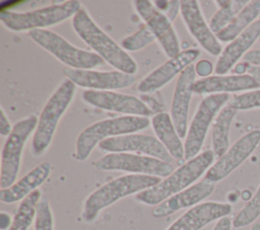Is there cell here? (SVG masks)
<instances>
[{"instance_id":"obj_24","label":"cell","mask_w":260,"mask_h":230,"mask_svg":"<svg viewBox=\"0 0 260 230\" xmlns=\"http://www.w3.org/2000/svg\"><path fill=\"white\" fill-rule=\"evenodd\" d=\"M151 126L158 141L165 146L173 159L178 162L185 160L184 144L173 124L171 114L165 111L155 113L151 119Z\"/></svg>"},{"instance_id":"obj_38","label":"cell","mask_w":260,"mask_h":230,"mask_svg":"<svg viewBox=\"0 0 260 230\" xmlns=\"http://www.w3.org/2000/svg\"><path fill=\"white\" fill-rule=\"evenodd\" d=\"M12 223V219L10 218L9 214L2 212L0 215V228L1 230H6L7 228L9 229L10 225Z\"/></svg>"},{"instance_id":"obj_36","label":"cell","mask_w":260,"mask_h":230,"mask_svg":"<svg viewBox=\"0 0 260 230\" xmlns=\"http://www.w3.org/2000/svg\"><path fill=\"white\" fill-rule=\"evenodd\" d=\"M179 10H181V1H169V6H168L165 14L172 22L178 15Z\"/></svg>"},{"instance_id":"obj_19","label":"cell","mask_w":260,"mask_h":230,"mask_svg":"<svg viewBox=\"0 0 260 230\" xmlns=\"http://www.w3.org/2000/svg\"><path fill=\"white\" fill-rule=\"evenodd\" d=\"M232 211V205L229 203H200L186 211L166 230H201L209 223L229 216Z\"/></svg>"},{"instance_id":"obj_30","label":"cell","mask_w":260,"mask_h":230,"mask_svg":"<svg viewBox=\"0 0 260 230\" xmlns=\"http://www.w3.org/2000/svg\"><path fill=\"white\" fill-rule=\"evenodd\" d=\"M155 39L153 33L150 31V29L147 26H141L140 29H138L133 34L126 36L121 42V47L125 51L135 52L139 51L149 44H151Z\"/></svg>"},{"instance_id":"obj_32","label":"cell","mask_w":260,"mask_h":230,"mask_svg":"<svg viewBox=\"0 0 260 230\" xmlns=\"http://www.w3.org/2000/svg\"><path fill=\"white\" fill-rule=\"evenodd\" d=\"M35 230H54V218L50 203L46 197H42L37 206Z\"/></svg>"},{"instance_id":"obj_28","label":"cell","mask_w":260,"mask_h":230,"mask_svg":"<svg viewBox=\"0 0 260 230\" xmlns=\"http://www.w3.org/2000/svg\"><path fill=\"white\" fill-rule=\"evenodd\" d=\"M249 3L246 0L237 1H216L218 10L213 14L209 21V27L215 34L223 29L234 17Z\"/></svg>"},{"instance_id":"obj_22","label":"cell","mask_w":260,"mask_h":230,"mask_svg":"<svg viewBox=\"0 0 260 230\" xmlns=\"http://www.w3.org/2000/svg\"><path fill=\"white\" fill-rule=\"evenodd\" d=\"M260 39V19L256 20L240 35L228 44L215 64V74L225 75L249 52L250 48Z\"/></svg>"},{"instance_id":"obj_31","label":"cell","mask_w":260,"mask_h":230,"mask_svg":"<svg viewBox=\"0 0 260 230\" xmlns=\"http://www.w3.org/2000/svg\"><path fill=\"white\" fill-rule=\"evenodd\" d=\"M228 105L236 110L260 108V89L250 90L234 95L228 102Z\"/></svg>"},{"instance_id":"obj_7","label":"cell","mask_w":260,"mask_h":230,"mask_svg":"<svg viewBox=\"0 0 260 230\" xmlns=\"http://www.w3.org/2000/svg\"><path fill=\"white\" fill-rule=\"evenodd\" d=\"M28 35L36 44L69 68L90 70L105 63L104 59L98 54L74 47L54 31L35 29L28 31Z\"/></svg>"},{"instance_id":"obj_15","label":"cell","mask_w":260,"mask_h":230,"mask_svg":"<svg viewBox=\"0 0 260 230\" xmlns=\"http://www.w3.org/2000/svg\"><path fill=\"white\" fill-rule=\"evenodd\" d=\"M67 79L71 80L75 85L88 90L114 91L116 89L127 88L134 84L135 77L133 75L121 71H96L72 69L66 67L63 70Z\"/></svg>"},{"instance_id":"obj_11","label":"cell","mask_w":260,"mask_h":230,"mask_svg":"<svg viewBox=\"0 0 260 230\" xmlns=\"http://www.w3.org/2000/svg\"><path fill=\"white\" fill-rule=\"evenodd\" d=\"M260 143V130H252L240 137L228 151L211 165L204 179L216 183L236 170L257 148Z\"/></svg>"},{"instance_id":"obj_20","label":"cell","mask_w":260,"mask_h":230,"mask_svg":"<svg viewBox=\"0 0 260 230\" xmlns=\"http://www.w3.org/2000/svg\"><path fill=\"white\" fill-rule=\"evenodd\" d=\"M214 187L215 183L203 178L155 206L152 210V216L155 218H164L181 209L192 208L210 196L214 190Z\"/></svg>"},{"instance_id":"obj_29","label":"cell","mask_w":260,"mask_h":230,"mask_svg":"<svg viewBox=\"0 0 260 230\" xmlns=\"http://www.w3.org/2000/svg\"><path fill=\"white\" fill-rule=\"evenodd\" d=\"M260 216V184L246 205L233 219L234 228H243L252 225Z\"/></svg>"},{"instance_id":"obj_5","label":"cell","mask_w":260,"mask_h":230,"mask_svg":"<svg viewBox=\"0 0 260 230\" xmlns=\"http://www.w3.org/2000/svg\"><path fill=\"white\" fill-rule=\"evenodd\" d=\"M76 91V85L69 79L64 80L50 96L39 117L31 143V153L43 155L50 146L59 121L68 108Z\"/></svg>"},{"instance_id":"obj_21","label":"cell","mask_w":260,"mask_h":230,"mask_svg":"<svg viewBox=\"0 0 260 230\" xmlns=\"http://www.w3.org/2000/svg\"><path fill=\"white\" fill-rule=\"evenodd\" d=\"M260 83L250 74L243 75H213L195 81L194 93L216 94L259 89Z\"/></svg>"},{"instance_id":"obj_1","label":"cell","mask_w":260,"mask_h":230,"mask_svg":"<svg viewBox=\"0 0 260 230\" xmlns=\"http://www.w3.org/2000/svg\"><path fill=\"white\" fill-rule=\"evenodd\" d=\"M72 26L78 36L108 64L130 75L136 73L134 59L92 20L85 8L81 7L73 16Z\"/></svg>"},{"instance_id":"obj_4","label":"cell","mask_w":260,"mask_h":230,"mask_svg":"<svg viewBox=\"0 0 260 230\" xmlns=\"http://www.w3.org/2000/svg\"><path fill=\"white\" fill-rule=\"evenodd\" d=\"M150 121L144 117L124 116L103 120L86 127L77 137L74 157L85 161L94 147L106 139L127 134H134L146 129Z\"/></svg>"},{"instance_id":"obj_27","label":"cell","mask_w":260,"mask_h":230,"mask_svg":"<svg viewBox=\"0 0 260 230\" xmlns=\"http://www.w3.org/2000/svg\"><path fill=\"white\" fill-rule=\"evenodd\" d=\"M41 198V190L36 189L22 200L12 218V223L8 230H28L32 222H35L37 206Z\"/></svg>"},{"instance_id":"obj_35","label":"cell","mask_w":260,"mask_h":230,"mask_svg":"<svg viewBox=\"0 0 260 230\" xmlns=\"http://www.w3.org/2000/svg\"><path fill=\"white\" fill-rule=\"evenodd\" d=\"M243 61L249 65L260 67V49L249 51L243 58Z\"/></svg>"},{"instance_id":"obj_14","label":"cell","mask_w":260,"mask_h":230,"mask_svg":"<svg viewBox=\"0 0 260 230\" xmlns=\"http://www.w3.org/2000/svg\"><path fill=\"white\" fill-rule=\"evenodd\" d=\"M82 99L84 102L98 108L124 113L126 116L147 118L153 111L140 98L115 91L85 90L82 93Z\"/></svg>"},{"instance_id":"obj_3","label":"cell","mask_w":260,"mask_h":230,"mask_svg":"<svg viewBox=\"0 0 260 230\" xmlns=\"http://www.w3.org/2000/svg\"><path fill=\"white\" fill-rule=\"evenodd\" d=\"M160 181L161 177L143 174H126L110 180L86 198L81 217L84 222L91 223L99 217L101 211L117 201L130 195L139 194Z\"/></svg>"},{"instance_id":"obj_39","label":"cell","mask_w":260,"mask_h":230,"mask_svg":"<svg viewBox=\"0 0 260 230\" xmlns=\"http://www.w3.org/2000/svg\"><path fill=\"white\" fill-rule=\"evenodd\" d=\"M247 73L250 74L251 76H253V77L260 83V67H258V66H253V65H249V66H248Z\"/></svg>"},{"instance_id":"obj_8","label":"cell","mask_w":260,"mask_h":230,"mask_svg":"<svg viewBox=\"0 0 260 230\" xmlns=\"http://www.w3.org/2000/svg\"><path fill=\"white\" fill-rule=\"evenodd\" d=\"M39 118L32 114L17 122L7 137L2 149L1 155V189L11 186L18 175L20 169V161L25 143L37 129Z\"/></svg>"},{"instance_id":"obj_6","label":"cell","mask_w":260,"mask_h":230,"mask_svg":"<svg viewBox=\"0 0 260 230\" xmlns=\"http://www.w3.org/2000/svg\"><path fill=\"white\" fill-rule=\"evenodd\" d=\"M81 7L79 1L69 0L31 11L1 12L0 20L12 31H30L52 26L73 17Z\"/></svg>"},{"instance_id":"obj_23","label":"cell","mask_w":260,"mask_h":230,"mask_svg":"<svg viewBox=\"0 0 260 230\" xmlns=\"http://www.w3.org/2000/svg\"><path fill=\"white\" fill-rule=\"evenodd\" d=\"M51 163L43 162L28 171L11 186L0 190V201L13 204L24 200L40 185H42L51 173Z\"/></svg>"},{"instance_id":"obj_2","label":"cell","mask_w":260,"mask_h":230,"mask_svg":"<svg viewBox=\"0 0 260 230\" xmlns=\"http://www.w3.org/2000/svg\"><path fill=\"white\" fill-rule=\"evenodd\" d=\"M212 150L200 152L186 161L156 185L135 195V200L148 206H157L172 196L188 188L200 178L214 163Z\"/></svg>"},{"instance_id":"obj_33","label":"cell","mask_w":260,"mask_h":230,"mask_svg":"<svg viewBox=\"0 0 260 230\" xmlns=\"http://www.w3.org/2000/svg\"><path fill=\"white\" fill-rule=\"evenodd\" d=\"M212 71H213V66L211 62L208 60H200L195 65L196 75L200 76L201 78L209 77Z\"/></svg>"},{"instance_id":"obj_16","label":"cell","mask_w":260,"mask_h":230,"mask_svg":"<svg viewBox=\"0 0 260 230\" xmlns=\"http://www.w3.org/2000/svg\"><path fill=\"white\" fill-rule=\"evenodd\" d=\"M181 15L192 36L210 55L219 56L222 52L221 45L204 19L198 1H181Z\"/></svg>"},{"instance_id":"obj_41","label":"cell","mask_w":260,"mask_h":230,"mask_svg":"<svg viewBox=\"0 0 260 230\" xmlns=\"http://www.w3.org/2000/svg\"><path fill=\"white\" fill-rule=\"evenodd\" d=\"M259 43H260V39H259Z\"/></svg>"},{"instance_id":"obj_34","label":"cell","mask_w":260,"mask_h":230,"mask_svg":"<svg viewBox=\"0 0 260 230\" xmlns=\"http://www.w3.org/2000/svg\"><path fill=\"white\" fill-rule=\"evenodd\" d=\"M13 127L11 126L7 116L5 114V111L3 108L0 109V134L3 137H8L9 134L11 133Z\"/></svg>"},{"instance_id":"obj_13","label":"cell","mask_w":260,"mask_h":230,"mask_svg":"<svg viewBox=\"0 0 260 230\" xmlns=\"http://www.w3.org/2000/svg\"><path fill=\"white\" fill-rule=\"evenodd\" d=\"M99 149L110 153L136 152L168 163L173 161V157L157 138L144 134H127L109 138L99 144Z\"/></svg>"},{"instance_id":"obj_17","label":"cell","mask_w":260,"mask_h":230,"mask_svg":"<svg viewBox=\"0 0 260 230\" xmlns=\"http://www.w3.org/2000/svg\"><path fill=\"white\" fill-rule=\"evenodd\" d=\"M200 56L199 49H188L182 51L176 57L169 59L159 67L145 76L137 86L139 92L155 91L167 83H169L176 75L181 74L184 69L192 65V63Z\"/></svg>"},{"instance_id":"obj_18","label":"cell","mask_w":260,"mask_h":230,"mask_svg":"<svg viewBox=\"0 0 260 230\" xmlns=\"http://www.w3.org/2000/svg\"><path fill=\"white\" fill-rule=\"evenodd\" d=\"M195 77V65L192 64L184 69L179 75L173 94L171 119L181 138H184L187 135V119L189 104L192 94L194 93Z\"/></svg>"},{"instance_id":"obj_40","label":"cell","mask_w":260,"mask_h":230,"mask_svg":"<svg viewBox=\"0 0 260 230\" xmlns=\"http://www.w3.org/2000/svg\"><path fill=\"white\" fill-rule=\"evenodd\" d=\"M250 230H260V221H256L251 225Z\"/></svg>"},{"instance_id":"obj_26","label":"cell","mask_w":260,"mask_h":230,"mask_svg":"<svg viewBox=\"0 0 260 230\" xmlns=\"http://www.w3.org/2000/svg\"><path fill=\"white\" fill-rule=\"evenodd\" d=\"M236 113L237 110L226 104L212 124V151L215 159L221 157L230 148V130Z\"/></svg>"},{"instance_id":"obj_12","label":"cell","mask_w":260,"mask_h":230,"mask_svg":"<svg viewBox=\"0 0 260 230\" xmlns=\"http://www.w3.org/2000/svg\"><path fill=\"white\" fill-rule=\"evenodd\" d=\"M136 12L145 21L146 26L158 41L166 55L171 59L180 54V43L171 20L148 0L133 2Z\"/></svg>"},{"instance_id":"obj_10","label":"cell","mask_w":260,"mask_h":230,"mask_svg":"<svg viewBox=\"0 0 260 230\" xmlns=\"http://www.w3.org/2000/svg\"><path fill=\"white\" fill-rule=\"evenodd\" d=\"M102 171H125L130 174H143L167 177L173 171V165L157 158L132 153H109L93 163Z\"/></svg>"},{"instance_id":"obj_9","label":"cell","mask_w":260,"mask_h":230,"mask_svg":"<svg viewBox=\"0 0 260 230\" xmlns=\"http://www.w3.org/2000/svg\"><path fill=\"white\" fill-rule=\"evenodd\" d=\"M229 101L230 95L228 93L209 94L201 100L187 132L184 144L186 161L200 153L210 125L213 124L218 112Z\"/></svg>"},{"instance_id":"obj_37","label":"cell","mask_w":260,"mask_h":230,"mask_svg":"<svg viewBox=\"0 0 260 230\" xmlns=\"http://www.w3.org/2000/svg\"><path fill=\"white\" fill-rule=\"evenodd\" d=\"M232 226H233V220L229 216H226L216 221L212 230H232Z\"/></svg>"},{"instance_id":"obj_25","label":"cell","mask_w":260,"mask_h":230,"mask_svg":"<svg viewBox=\"0 0 260 230\" xmlns=\"http://www.w3.org/2000/svg\"><path fill=\"white\" fill-rule=\"evenodd\" d=\"M260 14V0H252L220 31L215 33L218 41L231 43L253 24Z\"/></svg>"}]
</instances>
